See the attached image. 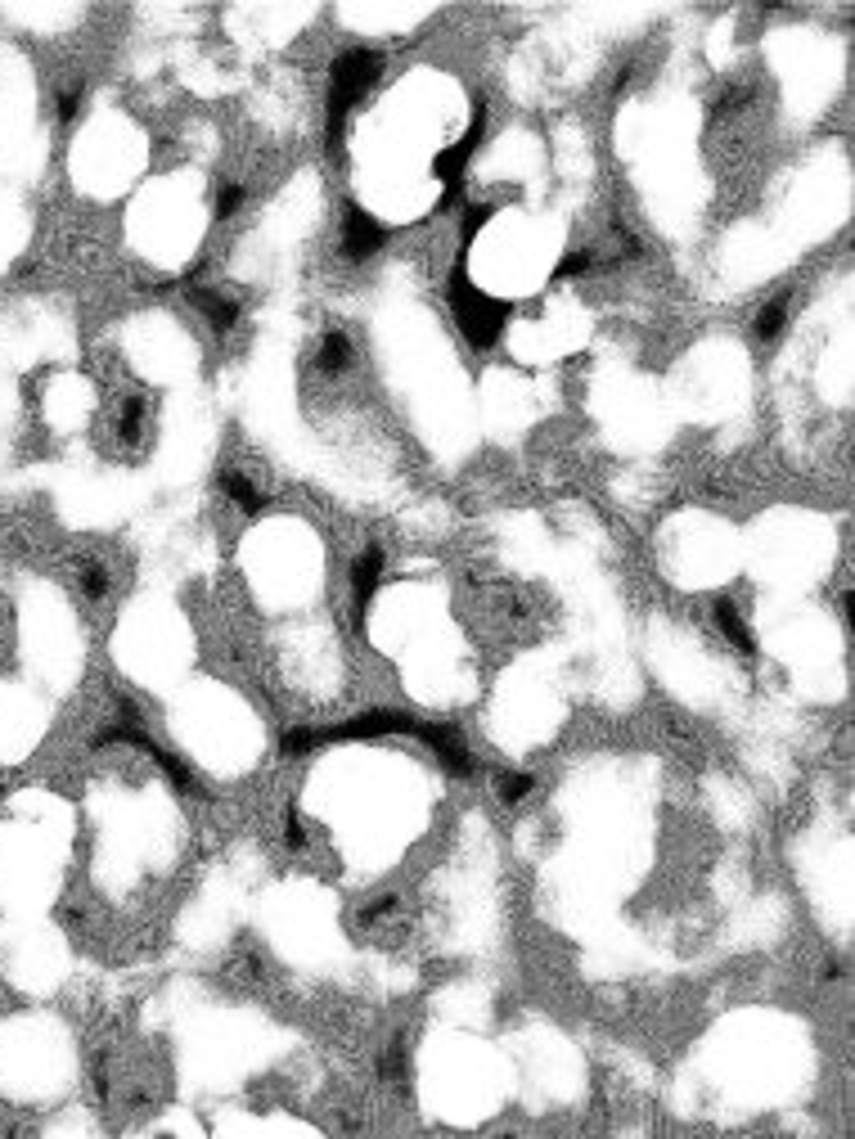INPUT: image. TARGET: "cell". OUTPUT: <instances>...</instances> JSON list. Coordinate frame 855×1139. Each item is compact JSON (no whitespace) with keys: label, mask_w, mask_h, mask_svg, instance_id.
<instances>
[{"label":"cell","mask_w":855,"mask_h":1139,"mask_svg":"<svg viewBox=\"0 0 855 1139\" xmlns=\"http://www.w3.org/2000/svg\"><path fill=\"white\" fill-rule=\"evenodd\" d=\"M378 73H383V55L369 46H347L329 68V145L338 149L342 140V122L347 113L374 91Z\"/></svg>","instance_id":"1"},{"label":"cell","mask_w":855,"mask_h":1139,"mask_svg":"<svg viewBox=\"0 0 855 1139\" xmlns=\"http://www.w3.org/2000/svg\"><path fill=\"white\" fill-rule=\"evenodd\" d=\"M446 293H450V311H455L459 329H464V338H468L473 347H491L495 338L504 334L509 302L486 298L482 289H473V284H468V275H464V266H455V271H450Z\"/></svg>","instance_id":"2"},{"label":"cell","mask_w":855,"mask_h":1139,"mask_svg":"<svg viewBox=\"0 0 855 1139\" xmlns=\"http://www.w3.org/2000/svg\"><path fill=\"white\" fill-rule=\"evenodd\" d=\"M383 244H387V226H378V221L369 217L360 203H347V208H342V230H338L342 257H347L351 266H360V262H369V257H374Z\"/></svg>","instance_id":"3"},{"label":"cell","mask_w":855,"mask_h":1139,"mask_svg":"<svg viewBox=\"0 0 855 1139\" xmlns=\"http://www.w3.org/2000/svg\"><path fill=\"white\" fill-rule=\"evenodd\" d=\"M378 581H383V550L369 545V550H360L356 559H351V608H356V617H365Z\"/></svg>","instance_id":"4"},{"label":"cell","mask_w":855,"mask_h":1139,"mask_svg":"<svg viewBox=\"0 0 855 1139\" xmlns=\"http://www.w3.org/2000/svg\"><path fill=\"white\" fill-rule=\"evenodd\" d=\"M189 302H194L198 311H203V320L207 325L216 329V334H230L234 325H239V302H230L225 293H216V289H189Z\"/></svg>","instance_id":"5"},{"label":"cell","mask_w":855,"mask_h":1139,"mask_svg":"<svg viewBox=\"0 0 855 1139\" xmlns=\"http://www.w3.org/2000/svg\"><path fill=\"white\" fill-rule=\"evenodd\" d=\"M356 365V343H351L342 329H329V334L315 343V370L320 374H347Z\"/></svg>","instance_id":"6"},{"label":"cell","mask_w":855,"mask_h":1139,"mask_svg":"<svg viewBox=\"0 0 855 1139\" xmlns=\"http://www.w3.org/2000/svg\"><path fill=\"white\" fill-rule=\"evenodd\" d=\"M711 617H716L720 635H725L738 653H756V640H752V631H747L743 613L734 608V599H711Z\"/></svg>","instance_id":"7"},{"label":"cell","mask_w":855,"mask_h":1139,"mask_svg":"<svg viewBox=\"0 0 855 1139\" xmlns=\"http://www.w3.org/2000/svg\"><path fill=\"white\" fill-rule=\"evenodd\" d=\"M788 320H792V298H788V293H779V298H770L761 311H756L752 338H756V343H774V338L788 329Z\"/></svg>","instance_id":"8"},{"label":"cell","mask_w":855,"mask_h":1139,"mask_svg":"<svg viewBox=\"0 0 855 1139\" xmlns=\"http://www.w3.org/2000/svg\"><path fill=\"white\" fill-rule=\"evenodd\" d=\"M221 491H225V496L234 500V505H239V514H248V518H257L261 509L270 505V500H266V491H261V487H257V482H252V478H243V473H234V469H225V473H221Z\"/></svg>","instance_id":"9"},{"label":"cell","mask_w":855,"mask_h":1139,"mask_svg":"<svg viewBox=\"0 0 855 1139\" xmlns=\"http://www.w3.org/2000/svg\"><path fill=\"white\" fill-rule=\"evenodd\" d=\"M117 437L122 446H140L144 437V397H126L122 410H117Z\"/></svg>","instance_id":"10"},{"label":"cell","mask_w":855,"mask_h":1139,"mask_svg":"<svg viewBox=\"0 0 855 1139\" xmlns=\"http://www.w3.org/2000/svg\"><path fill=\"white\" fill-rule=\"evenodd\" d=\"M81 100H86V82H81V77H72V82L59 86V95H54V113H59L63 127H72V122H77Z\"/></svg>","instance_id":"11"},{"label":"cell","mask_w":855,"mask_h":1139,"mask_svg":"<svg viewBox=\"0 0 855 1139\" xmlns=\"http://www.w3.org/2000/svg\"><path fill=\"white\" fill-rule=\"evenodd\" d=\"M77 581H81V595L95 599V604H99V599H108V586H113V581H108V568H104V563H95V559L81 563Z\"/></svg>","instance_id":"12"},{"label":"cell","mask_w":855,"mask_h":1139,"mask_svg":"<svg viewBox=\"0 0 855 1139\" xmlns=\"http://www.w3.org/2000/svg\"><path fill=\"white\" fill-rule=\"evenodd\" d=\"M536 788V779L522 775V770H504V775H495V793H500V802H522V797Z\"/></svg>","instance_id":"13"},{"label":"cell","mask_w":855,"mask_h":1139,"mask_svg":"<svg viewBox=\"0 0 855 1139\" xmlns=\"http://www.w3.org/2000/svg\"><path fill=\"white\" fill-rule=\"evenodd\" d=\"M243 203H248V185H239V181L221 185V190H216V221H230Z\"/></svg>","instance_id":"14"},{"label":"cell","mask_w":855,"mask_h":1139,"mask_svg":"<svg viewBox=\"0 0 855 1139\" xmlns=\"http://www.w3.org/2000/svg\"><path fill=\"white\" fill-rule=\"evenodd\" d=\"M378 1072H383V1081H405V1049L392 1045L383 1054V1063H378Z\"/></svg>","instance_id":"15"},{"label":"cell","mask_w":855,"mask_h":1139,"mask_svg":"<svg viewBox=\"0 0 855 1139\" xmlns=\"http://www.w3.org/2000/svg\"><path fill=\"white\" fill-rule=\"evenodd\" d=\"M585 271H590V253H585V248H576V253H567L563 262H558L554 275H558V280H572V275H585Z\"/></svg>","instance_id":"16"},{"label":"cell","mask_w":855,"mask_h":1139,"mask_svg":"<svg viewBox=\"0 0 855 1139\" xmlns=\"http://www.w3.org/2000/svg\"><path fill=\"white\" fill-rule=\"evenodd\" d=\"M486 221H491V208H486V203H477V208H468V212H464V221H459V235L473 239L477 230L486 226Z\"/></svg>","instance_id":"17"},{"label":"cell","mask_w":855,"mask_h":1139,"mask_svg":"<svg viewBox=\"0 0 855 1139\" xmlns=\"http://www.w3.org/2000/svg\"><path fill=\"white\" fill-rule=\"evenodd\" d=\"M392 910H396V896H392V892H387V896H374V901L360 910V923H378V919H387Z\"/></svg>","instance_id":"18"},{"label":"cell","mask_w":855,"mask_h":1139,"mask_svg":"<svg viewBox=\"0 0 855 1139\" xmlns=\"http://www.w3.org/2000/svg\"><path fill=\"white\" fill-rule=\"evenodd\" d=\"M284 842H288L293 851H302V847H306V829H302V820H297L293 811L284 815Z\"/></svg>","instance_id":"19"},{"label":"cell","mask_w":855,"mask_h":1139,"mask_svg":"<svg viewBox=\"0 0 855 1139\" xmlns=\"http://www.w3.org/2000/svg\"><path fill=\"white\" fill-rule=\"evenodd\" d=\"M0 797H5V788H0Z\"/></svg>","instance_id":"20"}]
</instances>
